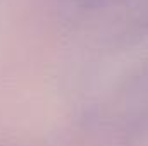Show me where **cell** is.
Masks as SVG:
<instances>
[{"label": "cell", "mask_w": 148, "mask_h": 146, "mask_svg": "<svg viewBox=\"0 0 148 146\" xmlns=\"http://www.w3.org/2000/svg\"><path fill=\"white\" fill-rule=\"evenodd\" d=\"M84 5H95V3H98L100 0H81Z\"/></svg>", "instance_id": "cell-1"}]
</instances>
